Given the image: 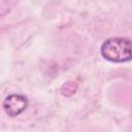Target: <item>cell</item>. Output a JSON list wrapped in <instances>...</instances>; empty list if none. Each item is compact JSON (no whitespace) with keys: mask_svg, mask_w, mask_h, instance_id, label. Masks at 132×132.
<instances>
[{"mask_svg":"<svg viewBox=\"0 0 132 132\" xmlns=\"http://www.w3.org/2000/svg\"><path fill=\"white\" fill-rule=\"evenodd\" d=\"M5 112L10 117H15L22 113L27 107V99L22 95L12 94L7 96L3 101Z\"/></svg>","mask_w":132,"mask_h":132,"instance_id":"cell-2","label":"cell"},{"mask_svg":"<svg viewBox=\"0 0 132 132\" xmlns=\"http://www.w3.org/2000/svg\"><path fill=\"white\" fill-rule=\"evenodd\" d=\"M102 56L111 62H127L132 60V41L126 38L113 37L104 41L101 46Z\"/></svg>","mask_w":132,"mask_h":132,"instance_id":"cell-1","label":"cell"}]
</instances>
